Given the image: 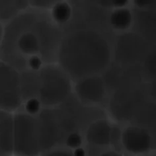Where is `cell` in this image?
<instances>
[{"label":"cell","instance_id":"1","mask_svg":"<svg viewBox=\"0 0 156 156\" xmlns=\"http://www.w3.org/2000/svg\"><path fill=\"white\" fill-rule=\"evenodd\" d=\"M62 34L53 20H39L26 15L12 23L3 34L0 60L20 72L25 71L30 58L39 57L46 65L58 63Z\"/></svg>","mask_w":156,"mask_h":156},{"label":"cell","instance_id":"7","mask_svg":"<svg viewBox=\"0 0 156 156\" xmlns=\"http://www.w3.org/2000/svg\"><path fill=\"white\" fill-rule=\"evenodd\" d=\"M134 31L156 44V9H133Z\"/></svg>","mask_w":156,"mask_h":156},{"label":"cell","instance_id":"14","mask_svg":"<svg viewBox=\"0 0 156 156\" xmlns=\"http://www.w3.org/2000/svg\"><path fill=\"white\" fill-rule=\"evenodd\" d=\"M83 143V138L80 132H73L70 133L66 138L64 144L70 150H74L81 147Z\"/></svg>","mask_w":156,"mask_h":156},{"label":"cell","instance_id":"8","mask_svg":"<svg viewBox=\"0 0 156 156\" xmlns=\"http://www.w3.org/2000/svg\"><path fill=\"white\" fill-rule=\"evenodd\" d=\"M122 140L126 149L132 153L147 151L151 145V138L147 131L139 127H129L124 130Z\"/></svg>","mask_w":156,"mask_h":156},{"label":"cell","instance_id":"2","mask_svg":"<svg viewBox=\"0 0 156 156\" xmlns=\"http://www.w3.org/2000/svg\"><path fill=\"white\" fill-rule=\"evenodd\" d=\"M105 34L91 27H80L62 35L58 64L72 80L97 75L106 67L110 44Z\"/></svg>","mask_w":156,"mask_h":156},{"label":"cell","instance_id":"17","mask_svg":"<svg viewBox=\"0 0 156 156\" xmlns=\"http://www.w3.org/2000/svg\"><path fill=\"white\" fill-rule=\"evenodd\" d=\"M73 151V155H76V156H84L86 154V151H85V150L82 147H78L76 149H74L72 150Z\"/></svg>","mask_w":156,"mask_h":156},{"label":"cell","instance_id":"18","mask_svg":"<svg viewBox=\"0 0 156 156\" xmlns=\"http://www.w3.org/2000/svg\"><path fill=\"white\" fill-rule=\"evenodd\" d=\"M3 34H4V31L3 30V29H2V27L1 26V24H0V45H1L2 40H3Z\"/></svg>","mask_w":156,"mask_h":156},{"label":"cell","instance_id":"9","mask_svg":"<svg viewBox=\"0 0 156 156\" xmlns=\"http://www.w3.org/2000/svg\"><path fill=\"white\" fill-rule=\"evenodd\" d=\"M13 154V113L0 109V155Z\"/></svg>","mask_w":156,"mask_h":156},{"label":"cell","instance_id":"5","mask_svg":"<svg viewBox=\"0 0 156 156\" xmlns=\"http://www.w3.org/2000/svg\"><path fill=\"white\" fill-rule=\"evenodd\" d=\"M23 103L21 72L0 60V109L14 113Z\"/></svg>","mask_w":156,"mask_h":156},{"label":"cell","instance_id":"3","mask_svg":"<svg viewBox=\"0 0 156 156\" xmlns=\"http://www.w3.org/2000/svg\"><path fill=\"white\" fill-rule=\"evenodd\" d=\"M72 81L58 63L45 65L36 71L34 97L43 107L57 106L71 97Z\"/></svg>","mask_w":156,"mask_h":156},{"label":"cell","instance_id":"13","mask_svg":"<svg viewBox=\"0 0 156 156\" xmlns=\"http://www.w3.org/2000/svg\"><path fill=\"white\" fill-rule=\"evenodd\" d=\"M21 108L29 115H38L43 108V106L38 99L36 97H31L23 101Z\"/></svg>","mask_w":156,"mask_h":156},{"label":"cell","instance_id":"6","mask_svg":"<svg viewBox=\"0 0 156 156\" xmlns=\"http://www.w3.org/2000/svg\"><path fill=\"white\" fill-rule=\"evenodd\" d=\"M77 99L84 105H93L102 100L105 93L103 80L97 75L82 78L76 81Z\"/></svg>","mask_w":156,"mask_h":156},{"label":"cell","instance_id":"16","mask_svg":"<svg viewBox=\"0 0 156 156\" xmlns=\"http://www.w3.org/2000/svg\"><path fill=\"white\" fill-rule=\"evenodd\" d=\"M134 8L138 9H156V0H131Z\"/></svg>","mask_w":156,"mask_h":156},{"label":"cell","instance_id":"10","mask_svg":"<svg viewBox=\"0 0 156 156\" xmlns=\"http://www.w3.org/2000/svg\"><path fill=\"white\" fill-rule=\"evenodd\" d=\"M112 131L108 122L97 120L91 123L87 129L85 139L93 146H105L110 143Z\"/></svg>","mask_w":156,"mask_h":156},{"label":"cell","instance_id":"12","mask_svg":"<svg viewBox=\"0 0 156 156\" xmlns=\"http://www.w3.org/2000/svg\"><path fill=\"white\" fill-rule=\"evenodd\" d=\"M50 17L57 25H65L73 17V7L69 3L62 0L51 7Z\"/></svg>","mask_w":156,"mask_h":156},{"label":"cell","instance_id":"15","mask_svg":"<svg viewBox=\"0 0 156 156\" xmlns=\"http://www.w3.org/2000/svg\"><path fill=\"white\" fill-rule=\"evenodd\" d=\"M95 2L104 9H115L127 7L131 0H95Z\"/></svg>","mask_w":156,"mask_h":156},{"label":"cell","instance_id":"11","mask_svg":"<svg viewBox=\"0 0 156 156\" xmlns=\"http://www.w3.org/2000/svg\"><path fill=\"white\" fill-rule=\"evenodd\" d=\"M133 11L127 7L112 9L108 15V23L111 28L125 31L133 25Z\"/></svg>","mask_w":156,"mask_h":156},{"label":"cell","instance_id":"4","mask_svg":"<svg viewBox=\"0 0 156 156\" xmlns=\"http://www.w3.org/2000/svg\"><path fill=\"white\" fill-rule=\"evenodd\" d=\"M41 154L38 115L21 108L13 113V154L38 155Z\"/></svg>","mask_w":156,"mask_h":156}]
</instances>
